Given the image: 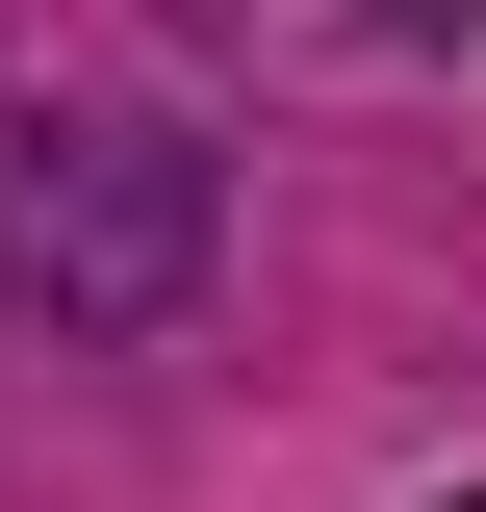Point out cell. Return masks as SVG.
Wrapping results in <instances>:
<instances>
[{"mask_svg": "<svg viewBox=\"0 0 486 512\" xmlns=\"http://www.w3.org/2000/svg\"><path fill=\"white\" fill-rule=\"evenodd\" d=\"M0 282H26V308L154 333V308L205 282V154H154V128H77V103H0Z\"/></svg>", "mask_w": 486, "mask_h": 512, "instance_id": "cell-1", "label": "cell"}, {"mask_svg": "<svg viewBox=\"0 0 486 512\" xmlns=\"http://www.w3.org/2000/svg\"><path fill=\"white\" fill-rule=\"evenodd\" d=\"M461 512H486V487H461Z\"/></svg>", "mask_w": 486, "mask_h": 512, "instance_id": "cell-2", "label": "cell"}]
</instances>
